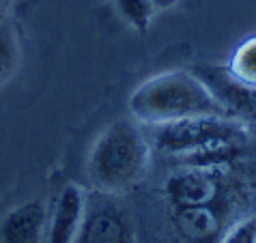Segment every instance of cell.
<instances>
[{"mask_svg": "<svg viewBox=\"0 0 256 243\" xmlns=\"http://www.w3.org/2000/svg\"><path fill=\"white\" fill-rule=\"evenodd\" d=\"M168 202L176 209L192 206H232L234 192L224 166H186L166 181Z\"/></svg>", "mask_w": 256, "mask_h": 243, "instance_id": "277c9868", "label": "cell"}, {"mask_svg": "<svg viewBox=\"0 0 256 243\" xmlns=\"http://www.w3.org/2000/svg\"><path fill=\"white\" fill-rule=\"evenodd\" d=\"M232 206H192L174 211V226L186 243H220Z\"/></svg>", "mask_w": 256, "mask_h": 243, "instance_id": "ba28073f", "label": "cell"}, {"mask_svg": "<svg viewBox=\"0 0 256 243\" xmlns=\"http://www.w3.org/2000/svg\"><path fill=\"white\" fill-rule=\"evenodd\" d=\"M148 166V142L132 120L118 118L99 134L86 160L93 185L104 194H118L136 185Z\"/></svg>", "mask_w": 256, "mask_h": 243, "instance_id": "3957f363", "label": "cell"}, {"mask_svg": "<svg viewBox=\"0 0 256 243\" xmlns=\"http://www.w3.org/2000/svg\"><path fill=\"white\" fill-rule=\"evenodd\" d=\"M192 74L209 88L224 116L241 125H256V86L239 80L224 65H196Z\"/></svg>", "mask_w": 256, "mask_h": 243, "instance_id": "5b68a950", "label": "cell"}, {"mask_svg": "<svg viewBox=\"0 0 256 243\" xmlns=\"http://www.w3.org/2000/svg\"><path fill=\"white\" fill-rule=\"evenodd\" d=\"M155 146L162 153L181 157L188 166H224L246 142V125L228 116H190L155 125Z\"/></svg>", "mask_w": 256, "mask_h": 243, "instance_id": "6da1fadb", "label": "cell"}, {"mask_svg": "<svg viewBox=\"0 0 256 243\" xmlns=\"http://www.w3.org/2000/svg\"><path fill=\"white\" fill-rule=\"evenodd\" d=\"M9 4H11V0H0V20H4L6 11H9Z\"/></svg>", "mask_w": 256, "mask_h": 243, "instance_id": "9a60e30c", "label": "cell"}, {"mask_svg": "<svg viewBox=\"0 0 256 243\" xmlns=\"http://www.w3.org/2000/svg\"><path fill=\"white\" fill-rule=\"evenodd\" d=\"M48 213L41 202H26L9 211L0 222L2 243H41L46 237Z\"/></svg>", "mask_w": 256, "mask_h": 243, "instance_id": "9c48e42d", "label": "cell"}, {"mask_svg": "<svg viewBox=\"0 0 256 243\" xmlns=\"http://www.w3.org/2000/svg\"><path fill=\"white\" fill-rule=\"evenodd\" d=\"M228 69L239 80L256 86V37L244 41V44L237 48V52L232 54Z\"/></svg>", "mask_w": 256, "mask_h": 243, "instance_id": "8fae6325", "label": "cell"}, {"mask_svg": "<svg viewBox=\"0 0 256 243\" xmlns=\"http://www.w3.org/2000/svg\"><path fill=\"white\" fill-rule=\"evenodd\" d=\"M179 0H153V4H155V9L158 11H164V9H170V6H174Z\"/></svg>", "mask_w": 256, "mask_h": 243, "instance_id": "5bb4252c", "label": "cell"}, {"mask_svg": "<svg viewBox=\"0 0 256 243\" xmlns=\"http://www.w3.org/2000/svg\"><path fill=\"white\" fill-rule=\"evenodd\" d=\"M116 9L125 22L136 30H146L151 26L155 11H158L153 0H116Z\"/></svg>", "mask_w": 256, "mask_h": 243, "instance_id": "7c38bea8", "label": "cell"}, {"mask_svg": "<svg viewBox=\"0 0 256 243\" xmlns=\"http://www.w3.org/2000/svg\"><path fill=\"white\" fill-rule=\"evenodd\" d=\"M76 243H136V228L116 202L106 198L86 200V213Z\"/></svg>", "mask_w": 256, "mask_h": 243, "instance_id": "8992f818", "label": "cell"}, {"mask_svg": "<svg viewBox=\"0 0 256 243\" xmlns=\"http://www.w3.org/2000/svg\"><path fill=\"white\" fill-rule=\"evenodd\" d=\"M86 194L78 185L69 183L62 188L52 213L48 216L46 243H76L86 213Z\"/></svg>", "mask_w": 256, "mask_h": 243, "instance_id": "52a82bcc", "label": "cell"}, {"mask_svg": "<svg viewBox=\"0 0 256 243\" xmlns=\"http://www.w3.org/2000/svg\"><path fill=\"white\" fill-rule=\"evenodd\" d=\"M130 110L142 125H164L190 116H224L209 88L192 71H166L132 92Z\"/></svg>", "mask_w": 256, "mask_h": 243, "instance_id": "7a4b0ae2", "label": "cell"}, {"mask_svg": "<svg viewBox=\"0 0 256 243\" xmlns=\"http://www.w3.org/2000/svg\"><path fill=\"white\" fill-rule=\"evenodd\" d=\"M20 67V41L11 22L0 20V86L13 78Z\"/></svg>", "mask_w": 256, "mask_h": 243, "instance_id": "30bf717a", "label": "cell"}, {"mask_svg": "<svg viewBox=\"0 0 256 243\" xmlns=\"http://www.w3.org/2000/svg\"><path fill=\"white\" fill-rule=\"evenodd\" d=\"M220 243H256V213L244 216L228 224Z\"/></svg>", "mask_w": 256, "mask_h": 243, "instance_id": "4fadbf2b", "label": "cell"}]
</instances>
